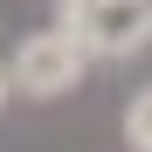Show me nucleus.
Returning a JSON list of instances; mask_svg holds the SVG:
<instances>
[{
	"label": "nucleus",
	"mask_w": 152,
	"mask_h": 152,
	"mask_svg": "<svg viewBox=\"0 0 152 152\" xmlns=\"http://www.w3.org/2000/svg\"><path fill=\"white\" fill-rule=\"evenodd\" d=\"M56 28L83 56H138L152 42V0H56Z\"/></svg>",
	"instance_id": "f257e3e1"
},
{
	"label": "nucleus",
	"mask_w": 152,
	"mask_h": 152,
	"mask_svg": "<svg viewBox=\"0 0 152 152\" xmlns=\"http://www.w3.org/2000/svg\"><path fill=\"white\" fill-rule=\"evenodd\" d=\"M83 48H76L62 28H42V35H28L14 48V62H7V83L21 90V97H62V90H76L83 83Z\"/></svg>",
	"instance_id": "f03ea898"
},
{
	"label": "nucleus",
	"mask_w": 152,
	"mask_h": 152,
	"mask_svg": "<svg viewBox=\"0 0 152 152\" xmlns=\"http://www.w3.org/2000/svg\"><path fill=\"white\" fill-rule=\"evenodd\" d=\"M124 145L132 152H152V90H138L124 104Z\"/></svg>",
	"instance_id": "7ed1b4c3"
},
{
	"label": "nucleus",
	"mask_w": 152,
	"mask_h": 152,
	"mask_svg": "<svg viewBox=\"0 0 152 152\" xmlns=\"http://www.w3.org/2000/svg\"><path fill=\"white\" fill-rule=\"evenodd\" d=\"M7 97H14V83H7V62H0V104H7Z\"/></svg>",
	"instance_id": "20e7f679"
}]
</instances>
